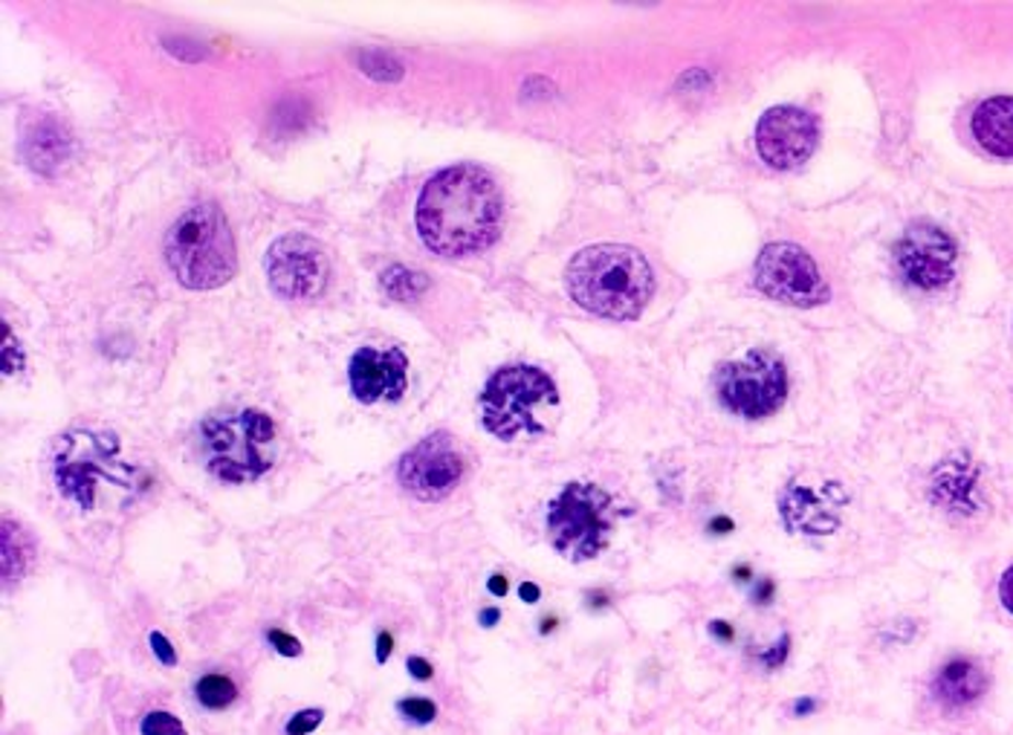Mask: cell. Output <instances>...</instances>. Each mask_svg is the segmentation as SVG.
Here are the masks:
<instances>
[{"mask_svg":"<svg viewBox=\"0 0 1013 735\" xmlns=\"http://www.w3.org/2000/svg\"><path fill=\"white\" fill-rule=\"evenodd\" d=\"M502 220L498 183L470 162L438 171L417 197V232L444 259H463L493 246Z\"/></svg>","mask_w":1013,"mask_h":735,"instance_id":"obj_1","label":"cell"},{"mask_svg":"<svg viewBox=\"0 0 1013 735\" xmlns=\"http://www.w3.org/2000/svg\"><path fill=\"white\" fill-rule=\"evenodd\" d=\"M565 287L583 310L614 322L643 313L655 292V273L643 252L623 243H597L576 252L565 269Z\"/></svg>","mask_w":1013,"mask_h":735,"instance_id":"obj_2","label":"cell"},{"mask_svg":"<svg viewBox=\"0 0 1013 735\" xmlns=\"http://www.w3.org/2000/svg\"><path fill=\"white\" fill-rule=\"evenodd\" d=\"M165 261L188 290H215L238 273L235 238L215 203H197L165 232Z\"/></svg>","mask_w":1013,"mask_h":735,"instance_id":"obj_3","label":"cell"},{"mask_svg":"<svg viewBox=\"0 0 1013 735\" xmlns=\"http://www.w3.org/2000/svg\"><path fill=\"white\" fill-rule=\"evenodd\" d=\"M203 461L223 484H252L276 463V426L258 409L211 414L200 423Z\"/></svg>","mask_w":1013,"mask_h":735,"instance_id":"obj_4","label":"cell"},{"mask_svg":"<svg viewBox=\"0 0 1013 735\" xmlns=\"http://www.w3.org/2000/svg\"><path fill=\"white\" fill-rule=\"evenodd\" d=\"M560 405L556 382L536 365H507L486 380L481 391V423L498 440L539 437L548 432L544 409Z\"/></svg>","mask_w":1013,"mask_h":735,"instance_id":"obj_5","label":"cell"},{"mask_svg":"<svg viewBox=\"0 0 1013 735\" xmlns=\"http://www.w3.org/2000/svg\"><path fill=\"white\" fill-rule=\"evenodd\" d=\"M614 521V498L591 481L565 484V490L548 504L544 516L548 539L567 562H591L600 556L611 542Z\"/></svg>","mask_w":1013,"mask_h":735,"instance_id":"obj_6","label":"cell"},{"mask_svg":"<svg viewBox=\"0 0 1013 735\" xmlns=\"http://www.w3.org/2000/svg\"><path fill=\"white\" fill-rule=\"evenodd\" d=\"M53 475H56L58 493L79 507L93 509L99 486H130L134 467L122 461L119 437L114 432L76 428L58 440L56 455H53Z\"/></svg>","mask_w":1013,"mask_h":735,"instance_id":"obj_7","label":"cell"},{"mask_svg":"<svg viewBox=\"0 0 1013 735\" xmlns=\"http://www.w3.org/2000/svg\"><path fill=\"white\" fill-rule=\"evenodd\" d=\"M718 403L736 417L762 421L782 409L787 400L785 363L770 351H750L747 356L727 363L715 374Z\"/></svg>","mask_w":1013,"mask_h":735,"instance_id":"obj_8","label":"cell"},{"mask_svg":"<svg viewBox=\"0 0 1013 735\" xmlns=\"http://www.w3.org/2000/svg\"><path fill=\"white\" fill-rule=\"evenodd\" d=\"M756 290L791 308H819L828 301V284L817 264L796 243H768L753 269Z\"/></svg>","mask_w":1013,"mask_h":735,"instance_id":"obj_9","label":"cell"},{"mask_svg":"<svg viewBox=\"0 0 1013 735\" xmlns=\"http://www.w3.org/2000/svg\"><path fill=\"white\" fill-rule=\"evenodd\" d=\"M264 273H267L269 290L276 292L278 299L308 301L324 292L327 278H331V264L316 238L290 232L267 250Z\"/></svg>","mask_w":1013,"mask_h":735,"instance_id":"obj_10","label":"cell"},{"mask_svg":"<svg viewBox=\"0 0 1013 735\" xmlns=\"http://www.w3.org/2000/svg\"><path fill=\"white\" fill-rule=\"evenodd\" d=\"M958 246L953 234L935 223L916 220L895 243V264L903 282L918 290H941L956 275Z\"/></svg>","mask_w":1013,"mask_h":735,"instance_id":"obj_11","label":"cell"},{"mask_svg":"<svg viewBox=\"0 0 1013 735\" xmlns=\"http://www.w3.org/2000/svg\"><path fill=\"white\" fill-rule=\"evenodd\" d=\"M398 478L403 490L421 502H440L461 484L463 458L446 432L423 437L400 458Z\"/></svg>","mask_w":1013,"mask_h":735,"instance_id":"obj_12","label":"cell"},{"mask_svg":"<svg viewBox=\"0 0 1013 735\" xmlns=\"http://www.w3.org/2000/svg\"><path fill=\"white\" fill-rule=\"evenodd\" d=\"M819 142L817 116L794 105L770 107L756 125V151L770 169L791 171L810 160Z\"/></svg>","mask_w":1013,"mask_h":735,"instance_id":"obj_13","label":"cell"},{"mask_svg":"<svg viewBox=\"0 0 1013 735\" xmlns=\"http://www.w3.org/2000/svg\"><path fill=\"white\" fill-rule=\"evenodd\" d=\"M348 380L357 403L373 405L380 400L398 403L408 388V359L400 348H359L350 356Z\"/></svg>","mask_w":1013,"mask_h":735,"instance_id":"obj_14","label":"cell"},{"mask_svg":"<svg viewBox=\"0 0 1013 735\" xmlns=\"http://www.w3.org/2000/svg\"><path fill=\"white\" fill-rule=\"evenodd\" d=\"M845 502L849 495L834 481H826V490H810L808 484L791 481L779 495V516L794 533L828 536L840 527V507Z\"/></svg>","mask_w":1013,"mask_h":735,"instance_id":"obj_15","label":"cell"},{"mask_svg":"<svg viewBox=\"0 0 1013 735\" xmlns=\"http://www.w3.org/2000/svg\"><path fill=\"white\" fill-rule=\"evenodd\" d=\"M932 698L944 707L947 712L967 710L981 696L988 692V671L981 669L979 663L970 657H956V661L944 663L939 675L932 678Z\"/></svg>","mask_w":1013,"mask_h":735,"instance_id":"obj_16","label":"cell"},{"mask_svg":"<svg viewBox=\"0 0 1013 735\" xmlns=\"http://www.w3.org/2000/svg\"><path fill=\"white\" fill-rule=\"evenodd\" d=\"M930 498L947 513H962L970 516L976 513V469L970 467L965 455L947 458L935 467L930 478Z\"/></svg>","mask_w":1013,"mask_h":735,"instance_id":"obj_17","label":"cell"},{"mask_svg":"<svg viewBox=\"0 0 1013 735\" xmlns=\"http://www.w3.org/2000/svg\"><path fill=\"white\" fill-rule=\"evenodd\" d=\"M21 154L33 171L44 174V177H56L58 169L70 160V134L61 128V122L44 116L26 130Z\"/></svg>","mask_w":1013,"mask_h":735,"instance_id":"obj_18","label":"cell"},{"mask_svg":"<svg viewBox=\"0 0 1013 735\" xmlns=\"http://www.w3.org/2000/svg\"><path fill=\"white\" fill-rule=\"evenodd\" d=\"M970 128L988 154L1013 160V96L985 99L972 114Z\"/></svg>","mask_w":1013,"mask_h":735,"instance_id":"obj_19","label":"cell"},{"mask_svg":"<svg viewBox=\"0 0 1013 735\" xmlns=\"http://www.w3.org/2000/svg\"><path fill=\"white\" fill-rule=\"evenodd\" d=\"M0 542H3V585L12 588V582H21V576L26 574V567L33 562V544H30L24 530L9 518H3Z\"/></svg>","mask_w":1013,"mask_h":735,"instance_id":"obj_20","label":"cell"},{"mask_svg":"<svg viewBox=\"0 0 1013 735\" xmlns=\"http://www.w3.org/2000/svg\"><path fill=\"white\" fill-rule=\"evenodd\" d=\"M195 698L206 710H227L238 698L235 680L227 675H203L195 684Z\"/></svg>","mask_w":1013,"mask_h":735,"instance_id":"obj_21","label":"cell"},{"mask_svg":"<svg viewBox=\"0 0 1013 735\" xmlns=\"http://www.w3.org/2000/svg\"><path fill=\"white\" fill-rule=\"evenodd\" d=\"M380 284H382V290L389 292L391 299H398V301L417 299V296L429 287V282H426L421 273L400 267V264L398 267L385 269V273L380 275Z\"/></svg>","mask_w":1013,"mask_h":735,"instance_id":"obj_22","label":"cell"},{"mask_svg":"<svg viewBox=\"0 0 1013 735\" xmlns=\"http://www.w3.org/2000/svg\"><path fill=\"white\" fill-rule=\"evenodd\" d=\"M139 735H188L186 724L165 710H151L139 721Z\"/></svg>","mask_w":1013,"mask_h":735,"instance_id":"obj_23","label":"cell"},{"mask_svg":"<svg viewBox=\"0 0 1013 735\" xmlns=\"http://www.w3.org/2000/svg\"><path fill=\"white\" fill-rule=\"evenodd\" d=\"M359 58H362L359 70H362V73H368V76H373V79L398 81L400 76H403V70H400L398 61H394V58H389V56H382V53H359Z\"/></svg>","mask_w":1013,"mask_h":735,"instance_id":"obj_24","label":"cell"},{"mask_svg":"<svg viewBox=\"0 0 1013 735\" xmlns=\"http://www.w3.org/2000/svg\"><path fill=\"white\" fill-rule=\"evenodd\" d=\"M400 715H405L414 724H431V721L438 719V707L429 698H403L398 703Z\"/></svg>","mask_w":1013,"mask_h":735,"instance_id":"obj_25","label":"cell"},{"mask_svg":"<svg viewBox=\"0 0 1013 735\" xmlns=\"http://www.w3.org/2000/svg\"><path fill=\"white\" fill-rule=\"evenodd\" d=\"M324 712L322 710H301L296 712L287 724H284V733L287 735H310L313 730L322 724Z\"/></svg>","mask_w":1013,"mask_h":735,"instance_id":"obj_26","label":"cell"},{"mask_svg":"<svg viewBox=\"0 0 1013 735\" xmlns=\"http://www.w3.org/2000/svg\"><path fill=\"white\" fill-rule=\"evenodd\" d=\"M267 640L273 643V646H276L278 655H284V657H299L301 655V643L296 638H290L287 631L269 629Z\"/></svg>","mask_w":1013,"mask_h":735,"instance_id":"obj_27","label":"cell"},{"mask_svg":"<svg viewBox=\"0 0 1013 735\" xmlns=\"http://www.w3.org/2000/svg\"><path fill=\"white\" fill-rule=\"evenodd\" d=\"M148 643H151V652L160 657V663H165V666H174V663H177V652H174V646H171L165 634L151 631V634H148Z\"/></svg>","mask_w":1013,"mask_h":735,"instance_id":"obj_28","label":"cell"},{"mask_svg":"<svg viewBox=\"0 0 1013 735\" xmlns=\"http://www.w3.org/2000/svg\"><path fill=\"white\" fill-rule=\"evenodd\" d=\"M787 652H791V638H787V634H782L776 646L768 648V652H762V655H759V661H762L764 666H768V669H779V666H782V663L787 661Z\"/></svg>","mask_w":1013,"mask_h":735,"instance_id":"obj_29","label":"cell"},{"mask_svg":"<svg viewBox=\"0 0 1013 735\" xmlns=\"http://www.w3.org/2000/svg\"><path fill=\"white\" fill-rule=\"evenodd\" d=\"M999 599H1002L1005 611L1013 615V565L1008 567L1005 574H1002V579H999Z\"/></svg>","mask_w":1013,"mask_h":735,"instance_id":"obj_30","label":"cell"},{"mask_svg":"<svg viewBox=\"0 0 1013 735\" xmlns=\"http://www.w3.org/2000/svg\"><path fill=\"white\" fill-rule=\"evenodd\" d=\"M405 666L412 671V678L417 680H431V675H435V669H431V663L426 661V657H408Z\"/></svg>","mask_w":1013,"mask_h":735,"instance_id":"obj_31","label":"cell"},{"mask_svg":"<svg viewBox=\"0 0 1013 735\" xmlns=\"http://www.w3.org/2000/svg\"><path fill=\"white\" fill-rule=\"evenodd\" d=\"M710 634L722 640V643H733V640H736V631H733V625H729V622H724V620L710 622Z\"/></svg>","mask_w":1013,"mask_h":735,"instance_id":"obj_32","label":"cell"},{"mask_svg":"<svg viewBox=\"0 0 1013 735\" xmlns=\"http://www.w3.org/2000/svg\"><path fill=\"white\" fill-rule=\"evenodd\" d=\"M486 588H490V594H493V597H507V590H510V585H507V576L495 574V576H490V582H486Z\"/></svg>","mask_w":1013,"mask_h":735,"instance_id":"obj_33","label":"cell"},{"mask_svg":"<svg viewBox=\"0 0 1013 735\" xmlns=\"http://www.w3.org/2000/svg\"><path fill=\"white\" fill-rule=\"evenodd\" d=\"M391 646H394V640H391V634H385V631H382L380 638H377V661H380V663L389 661Z\"/></svg>","mask_w":1013,"mask_h":735,"instance_id":"obj_34","label":"cell"},{"mask_svg":"<svg viewBox=\"0 0 1013 735\" xmlns=\"http://www.w3.org/2000/svg\"><path fill=\"white\" fill-rule=\"evenodd\" d=\"M519 597L533 606V602H539V597H542V590H539V585H533V582H521Z\"/></svg>","mask_w":1013,"mask_h":735,"instance_id":"obj_35","label":"cell"},{"mask_svg":"<svg viewBox=\"0 0 1013 735\" xmlns=\"http://www.w3.org/2000/svg\"><path fill=\"white\" fill-rule=\"evenodd\" d=\"M770 599H773V582H770V579L759 582V588H756V594H753V602H759V606H768Z\"/></svg>","mask_w":1013,"mask_h":735,"instance_id":"obj_36","label":"cell"},{"mask_svg":"<svg viewBox=\"0 0 1013 735\" xmlns=\"http://www.w3.org/2000/svg\"><path fill=\"white\" fill-rule=\"evenodd\" d=\"M3 354H7V374H12L15 371V340H12V331H9V328H7V348H3Z\"/></svg>","mask_w":1013,"mask_h":735,"instance_id":"obj_37","label":"cell"},{"mask_svg":"<svg viewBox=\"0 0 1013 735\" xmlns=\"http://www.w3.org/2000/svg\"><path fill=\"white\" fill-rule=\"evenodd\" d=\"M814 710H817V701H814V698H799V701L794 703V715H808V712Z\"/></svg>","mask_w":1013,"mask_h":735,"instance_id":"obj_38","label":"cell"},{"mask_svg":"<svg viewBox=\"0 0 1013 735\" xmlns=\"http://www.w3.org/2000/svg\"><path fill=\"white\" fill-rule=\"evenodd\" d=\"M498 620H502V611H498V608H484V611H481V622H484L486 629H493Z\"/></svg>","mask_w":1013,"mask_h":735,"instance_id":"obj_39","label":"cell"},{"mask_svg":"<svg viewBox=\"0 0 1013 735\" xmlns=\"http://www.w3.org/2000/svg\"><path fill=\"white\" fill-rule=\"evenodd\" d=\"M733 521H729V518H713V521H710V530H713V533H729V530H733Z\"/></svg>","mask_w":1013,"mask_h":735,"instance_id":"obj_40","label":"cell"},{"mask_svg":"<svg viewBox=\"0 0 1013 735\" xmlns=\"http://www.w3.org/2000/svg\"><path fill=\"white\" fill-rule=\"evenodd\" d=\"M733 574H736V579H741V582H747L750 579V567H736V571H733Z\"/></svg>","mask_w":1013,"mask_h":735,"instance_id":"obj_41","label":"cell"},{"mask_svg":"<svg viewBox=\"0 0 1013 735\" xmlns=\"http://www.w3.org/2000/svg\"><path fill=\"white\" fill-rule=\"evenodd\" d=\"M553 625H556V620H544V625H542V634H548V631H551Z\"/></svg>","mask_w":1013,"mask_h":735,"instance_id":"obj_42","label":"cell"}]
</instances>
